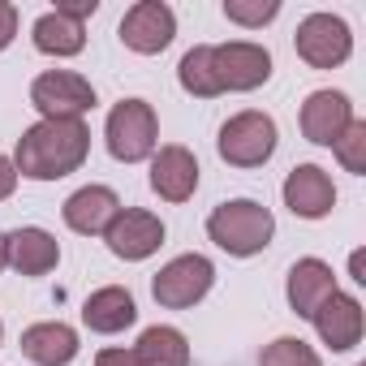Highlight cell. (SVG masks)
Wrapping results in <instances>:
<instances>
[{
    "mask_svg": "<svg viewBox=\"0 0 366 366\" xmlns=\"http://www.w3.org/2000/svg\"><path fill=\"white\" fill-rule=\"evenodd\" d=\"M14 186H18V168H14V159L0 155V203L14 194Z\"/></svg>",
    "mask_w": 366,
    "mask_h": 366,
    "instance_id": "cell-28",
    "label": "cell"
},
{
    "mask_svg": "<svg viewBox=\"0 0 366 366\" xmlns=\"http://www.w3.org/2000/svg\"><path fill=\"white\" fill-rule=\"evenodd\" d=\"M212 280H216L212 259H203V254H181V259H172V263H164L155 272L151 293H155V302L164 310H190L194 302L207 297Z\"/></svg>",
    "mask_w": 366,
    "mask_h": 366,
    "instance_id": "cell-5",
    "label": "cell"
},
{
    "mask_svg": "<svg viewBox=\"0 0 366 366\" xmlns=\"http://www.w3.org/2000/svg\"><path fill=\"white\" fill-rule=\"evenodd\" d=\"M18 35V9L9 5V0H0V52H5Z\"/></svg>",
    "mask_w": 366,
    "mask_h": 366,
    "instance_id": "cell-27",
    "label": "cell"
},
{
    "mask_svg": "<svg viewBox=\"0 0 366 366\" xmlns=\"http://www.w3.org/2000/svg\"><path fill=\"white\" fill-rule=\"evenodd\" d=\"M280 14V0H224V18L237 26H263Z\"/></svg>",
    "mask_w": 366,
    "mask_h": 366,
    "instance_id": "cell-25",
    "label": "cell"
},
{
    "mask_svg": "<svg viewBox=\"0 0 366 366\" xmlns=\"http://www.w3.org/2000/svg\"><path fill=\"white\" fill-rule=\"evenodd\" d=\"M293 48H297V56L310 69H336V65L349 61L353 35H349L345 18H336V14H310V18H302V26L293 35Z\"/></svg>",
    "mask_w": 366,
    "mask_h": 366,
    "instance_id": "cell-7",
    "label": "cell"
},
{
    "mask_svg": "<svg viewBox=\"0 0 366 366\" xmlns=\"http://www.w3.org/2000/svg\"><path fill=\"white\" fill-rule=\"evenodd\" d=\"M108 250L125 263H138V259H151L159 246H164V224L159 216L142 212V207H129V212H117V220L108 224Z\"/></svg>",
    "mask_w": 366,
    "mask_h": 366,
    "instance_id": "cell-12",
    "label": "cell"
},
{
    "mask_svg": "<svg viewBox=\"0 0 366 366\" xmlns=\"http://www.w3.org/2000/svg\"><path fill=\"white\" fill-rule=\"evenodd\" d=\"M336 159L349 172H366V121H349V129L336 138Z\"/></svg>",
    "mask_w": 366,
    "mask_h": 366,
    "instance_id": "cell-24",
    "label": "cell"
},
{
    "mask_svg": "<svg viewBox=\"0 0 366 366\" xmlns=\"http://www.w3.org/2000/svg\"><path fill=\"white\" fill-rule=\"evenodd\" d=\"M216 147H220L224 164H233V168H259L276 151V121L267 112H254V108L237 112V117H229L220 125Z\"/></svg>",
    "mask_w": 366,
    "mask_h": 366,
    "instance_id": "cell-4",
    "label": "cell"
},
{
    "mask_svg": "<svg viewBox=\"0 0 366 366\" xmlns=\"http://www.w3.org/2000/svg\"><path fill=\"white\" fill-rule=\"evenodd\" d=\"M177 78H181V86H186L194 99H216V95H224L220 82H216V61H212V48H207V44H199V48H190L186 56H181Z\"/></svg>",
    "mask_w": 366,
    "mask_h": 366,
    "instance_id": "cell-22",
    "label": "cell"
},
{
    "mask_svg": "<svg viewBox=\"0 0 366 366\" xmlns=\"http://www.w3.org/2000/svg\"><path fill=\"white\" fill-rule=\"evenodd\" d=\"M22 353L35 366H69L78 357V332L69 323H31L22 332Z\"/></svg>",
    "mask_w": 366,
    "mask_h": 366,
    "instance_id": "cell-18",
    "label": "cell"
},
{
    "mask_svg": "<svg viewBox=\"0 0 366 366\" xmlns=\"http://www.w3.org/2000/svg\"><path fill=\"white\" fill-rule=\"evenodd\" d=\"M5 263H9V250H5V233H0V272H5Z\"/></svg>",
    "mask_w": 366,
    "mask_h": 366,
    "instance_id": "cell-29",
    "label": "cell"
},
{
    "mask_svg": "<svg viewBox=\"0 0 366 366\" xmlns=\"http://www.w3.org/2000/svg\"><path fill=\"white\" fill-rule=\"evenodd\" d=\"M82 44H86L82 22H69V18H61V14H44V18L35 22V48H39L44 56H78Z\"/></svg>",
    "mask_w": 366,
    "mask_h": 366,
    "instance_id": "cell-21",
    "label": "cell"
},
{
    "mask_svg": "<svg viewBox=\"0 0 366 366\" xmlns=\"http://www.w3.org/2000/svg\"><path fill=\"white\" fill-rule=\"evenodd\" d=\"M91 155V129L82 121H39L18 138L14 168L31 181H61Z\"/></svg>",
    "mask_w": 366,
    "mask_h": 366,
    "instance_id": "cell-1",
    "label": "cell"
},
{
    "mask_svg": "<svg viewBox=\"0 0 366 366\" xmlns=\"http://www.w3.org/2000/svg\"><path fill=\"white\" fill-rule=\"evenodd\" d=\"M104 138H108L112 159H121V164H138V159L155 155V138H159L155 108H151L147 99H121V104L108 112Z\"/></svg>",
    "mask_w": 366,
    "mask_h": 366,
    "instance_id": "cell-3",
    "label": "cell"
},
{
    "mask_svg": "<svg viewBox=\"0 0 366 366\" xmlns=\"http://www.w3.org/2000/svg\"><path fill=\"white\" fill-rule=\"evenodd\" d=\"M336 293V276L323 259H297L289 267V306L297 319H315V310Z\"/></svg>",
    "mask_w": 366,
    "mask_h": 366,
    "instance_id": "cell-16",
    "label": "cell"
},
{
    "mask_svg": "<svg viewBox=\"0 0 366 366\" xmlns=\"http://www.w3.org/2000/svg\"><path fill=\"white\" fill-rule=\"evenodd\" d=\"M151 190L164 199V203H186L194 199L199 190V159L190 147L181 142H168L151 155Z\"/></svg>",
    "mask_w": 366,
    "mask_h": 366,
    "instance_id": "cell-11",
    "label": "cell"
},
{
    "mask_svg": "<svg viewBox=\"0 0 366 366\" xmlns=\"http://www.w3.org/2000/svg\"><path fill=\"white\" fill-rule=\"evenodd\" d=\"M259 366H323V362H319V353L302 336H280V340H272L263 349Z\"/></svg>",
    "mask_w": 366,
    "mask_h": 366,
    "instance_id": "cell-23",
    "label": "cell"
},
{
    "mask_svg": "<svg viewBox=\"0 0 366 366\" xmlns=\"http://www.w3.org/2000/svg\"><path fill=\"white\" fill-rule=\"evenodd\" d=\"M5 250H9V263L22 276H48L61 263V246L44 229H18V233H9L5 237Z\"/></svg>",
    "mask_w": 366,
    "mask_h": 366,
    "instance_id": "cell-20",
    "label": "cell"
},
{
    "mask_svg": "<svg viewBox=\"0 0 366 366\" xmlns=\"http://www.w3.org/2000/svg\"><path fill=\"white\" fill-rule=\"evenodd\" d=\"M349 121H353V104L340 91H315L302 104V134H306V142L336 147V138L349 129Z\"/></svg>",
    "mask_w": 366,
    "mask_h": 366,
    "instance_id": "cell-14",
    "label": "cell"
},
{
    "mask_svg": "<svg viewBox=\"0 0 366 366\" xmlns=\"http://www.w3.org/2000/svg\"><path fill=\"white\" fill-rule=\"evenodd\" d=\"M95 366H190V345L177 327H147L134 349H99Z\"/></svg>",
    "mask_w": 366,
    "mask_h": 366,
    "instance_id": "cell-8",
    "label": "cell"
},
{
    "mask_svg": "<svg viewBox=\"0 0 366 366\" xmlns=\"http://www.w3.org/2000/svg\"><path fill=\"white\" fill-rule=\"evenodd\" d=\"M31 104L44 121H82V112L95 108V86L74 69H48L31 82Z\"/></svg>",
    "mask_w": 366,
    "mask_h": 366,
    "instance_id": "cell-6",
    "label": "cell"
},
{
    "mask_svg": "<svg viewBox=\"0 0 366 366\" xmlns=\"http://www.w3.org/2000/svg\"><path fill=\"white\" fill-rule=\"evenodd\" d=\"M216 61V82L220 91H254L272 78V52L246 39H233L224 48H212Z\"/></svg>",
    "mask_w": 366,
    "mask_h": 366,
    "instance_id": "cell-10",
    "label": "cell"
},
{
    "mask_svg": "<svg viewBox=\"0 0 366 366\" xmlns=\"http://www.w3.org/2000/svg\"><path fill=\"white\" fill-rule=\"evenodd\" d=\"M285 207L302 220H323L336 207V186L319 164H297L285 177Z\"/></svg>",
    "mask_w": 366,
    "mask_h": 366,
    "instance_id": "cell-13",
    "label": "cell"
},
{
    "mask_svg": "<svg viewBox=\"0 0 366 366\" xmlns=\"http://www.w3.org/2000/svg\"><path fill=\"white\" fill-rule=\"evenodd\" d=\"M138 319V306L129 297V289L121 285H108V289H95L82 306V323L99 336H112V332H125L129 323Z\"/></svg>",
    "mask_w": 366,
    "mask_h": 366,
    "instance_id": "cell-19",
    "label": "cell"
},
{
    "mask_svg": "<svg viewBox=\"0 0 366 366\" xmlns=\"http://www.w3.org/2000/svg\"><path fill=\"white\" fill-rule=\"evenodd\" d=\"M0 336H5V327H0Z\"/></svg>",
    "mask_w": 366,
    "mask_h": 366,
    "instance_id": "cell-30",
    "label": "cell"
},
{
    "mask_svg": "<svg viewBox=\"0 0 366 366\" xmlns=\"http://www.w3.org/2000/svg\"><path fill=\"white\" fill-rule=\"evenodd\" d=\"M65 224L82 237H95V233H108V224L117 220L121 212V199L108 190V186H82L78 194L65 199Z\"/></svg>",
    "mask_w": 366,
    "mask_h": 366,
    "instance_id": "cell-15",
    "label": "cell"
},
{
    "mask_svg": "<svg viewBox=\"0 0 366 366\" xmlns=\"http://www.w3.org/2000/svg\"><path fill=\"white\" fill-rule=\"evenodd\" d=\"M177 35V18L164 0H138L134 9H125L121 18V44L129 52H142V56H155L172 44Z\"/></svg>",
    "mask_w": 366,
    "mask_h": 366,
    "instance_id": "cell-9",
    "label": "cell"
},
{
    "mask_svg": "<svg viewBox=\"0 0 366 366\" xmlns=\"http://www.w3.org/2000/svg\"><path fill=\"white\" fill-rule=\"evenodd\" d=\"M276 233V220L263 203L254 199H233V203H220L212 216H207V237L224 250V254H237V259H250L259 250H267Z\"/></svg>",
    "mask_w": 366,
    "mask_h": 366,
    "instance_id": "cell-2",
    "label": "cell"
},
{
    "mask_svg": "<svg viewBox=\"0 0 366 366\" xmlns=\"http://www.w3.org/2000/svg\"><path fill=\"white\" fill-rule=\"evenodd\" d=\"M310 323L319 327L323 345H332L336 353H345V349H353V345L362 340V302L336 289V293L315 310V319H310Z\"/></svg>",
    "mask_w": 366,
    "mask_h": 366,
    "instance_id": "cell-17",
    "label": "cell"
},
{
    "mask_svg": "<svg viewBox=\"0 0 366 366\" xmlns=\"http://www.w3.org/2000/svg\"><path fill=\"white\" fill-rule=\"evenodd\" d=\"M95 9H99V0H56L52 14H61V18H69V22H82V18H91Z\"/></svg>",
    "mask_w": 366,
    "mask_h": 366,
    "instance_id": "cell-26",
    "label": "cell"
}]
</instances>
